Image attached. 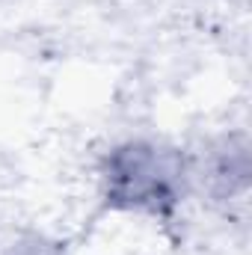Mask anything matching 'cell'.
Wrapping results in <instances>:
<instances>
[{
	"label": "cell",
	"mask_w": 252,
	"mask_h": 255,
	"mask_svg": "<svg viewBox=\"0 0 252 255\" xmlns=\"http://www.w3.org/2000/svg\"><path fill=\"white\" fill-rule=\"evenodd\" d=\"M107 199L136 211H166L184 181L181 157L157 142H127L116 148L104 169Z\"/></svg>",
	"instance_id": "cell-1"
}]
</instances>
